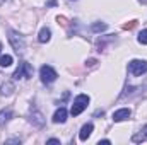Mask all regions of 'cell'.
Returning <instances> with one entry per match:
<instances>
[{
  "mask_svg": "<svg viewBox=\"0 0 147 145\" xmlns=\"http://www.w3.org/2000/svg\"><path fill=\"white\" fill-rule=\"evenodd\" d=\"M9 41H10L12 48L16 50V53H22V51H24V48H26V41H24V38L21 36L17 31H14V29L9 31Z\"/></svg>",
  "mask_w": 147,
  "mask_h": 145,
  "instance_id": "1",
  "label": "cell"
},
{
  "mask_svg": "<svg viewBox=\"0 0 147 145\" xmlns=\"http://www.w3.org/2000/svg\"><path fill=\"white\" fill-rule=\"evenodd\" d=\"M87 104H89V96H86V94H79V96L74 99L72 109H70L72 116H79L84 109L87 108Z\"/></svg>",
  "mask_w": 147,
  "mask_h": 145,
  "instance_id": "2",
  "label": "cell"
},
{
  "mask_svg": "<svg viewBox=\"0 0 147 145\" xmlns=\"http://www.w3.org/2000/svg\"><path fill=\"white\" fill-rule=\"evenodd\" d=\"M147 72V62L146 60H132L128 63V73L134 77H139Z\"/></svg>",
  "mask_w": 147,
  "mask_h": 145,
  "instance_id": "3",
  "label": "cell"
},
{
  "mask_svg": "<svg viewBox=\"0 0 147 145\" xmlns=\"http://www.w3.org/2000/svg\"><path fill=\"white\" fill-rule=\"evenodd\" d=\"M39 77H41V82L43 84H51V82H55L57 80V72H55V68L53 67H50V65H43L41 68H39Z\"/></svg>",
  "mask_w": 147,
  "mask_h": 145,
  "instance_id": "4",
  "label": "cell"
},
{
  "mask_svg": "<svg viewBox=\"0 0 147 145\" xmlns=\"http://www.w3.org/2000/svg\"><path fill=\"white\" fill-rule=\"evenodd\" d=\"M12 77H14L16 80H19V79H31V77H33V67H31L28 62H21L19 67H17V70L14 72Z\"/></svg>",
  "mask_w": 147,
  "mask_h": 145,
  "instance_id": "5",
  "label": "cell"
},
{
  "mask_svg": "<svg viewBox=\"0 0 147 145\" xmlns=\"http://www.w3.org/2000/svg\"><path fill=\"white\" fill-rule=\"evenodd\" d=\"M130 114H132V111H130L128 108H121V109H118V111H115V113H113V121H115V123L125 121V119H128V118H130Z\"/></svg>",
  "mask_w": 147,
  "mask_h": 145,
  "instance_id": "6",
  "label": "cell"
},
{
  "mask_svg": "<svg viewBox=\"0 0 147 145\" xmlns=\"http://www.w3.org/2000/svg\"><path fill=\"white\" fill-rule=\"evenodd\" d=\"M29 121L33 123V126H38V128H43L45 126V118L39 111H33L31 116H29Z\"/></svg>",
  "mask_w": 147,
  "mask_h": 145,
  "instance_id": "7",
  "label": "cell"
},
{
  "mask_svg": "<svg viewBox=\"0 0 147 145\" xmlns=\"http://www.w3.org/2000/svg\"><path fill=\"white\" fill-rule=\"evenodd\" d=\"M92 130H94V126H92V123H87V125H84L82 128H80V133H79V138L82 140V142H86L89 137H91V133H92Z\"/></svg>",
  "mask_w": 147,
  "mask_h": 145,
  "instance_id": "8",
  "label": "cell"
},
{
  "mask_svg": "<svg viewBox=\"0 0 147 145\" xmlns=\"http://www.w3.org/2000/svg\"><path fill=\"white\" fill-rule=\"evenodd\" d=\"M65 119H67V109L65 108L57 109L55 114H53V123H65Z\"/></svg>",
  "mask_w": 147,
  "mask_h": 145,
  "instance_id": "9",
  "label": "cell"
},
{
  "mask_svg": "<svg viewBox=\"0 0 147 145\" xmlns=\"http://www.w3.org/2000/svg\"><path fill=\"white\" fill-rule=\"evenodd\" d=\"M14 91H16L14 82H3L2 87H0V94H2V96H10Z\"/></svg>",
  "mask_w": 147,
  "mask_h": 145,
  "instance_id": "10",
  "label": "cell"
},
{
  "mask_svg": "<svg viewBox=\"0 0 147 145\" xmlns=\"http://www.w3.org/2000/svg\"><path fill=\"white\" fill-rule=\"evenodd\" d=\"M146 140H147V125H146V126H142L140 133H135V135L132 137V142H134V144H139V142H146Z\"/></svg>",
  "mask_w": 147,
  "mask_h": 145,
  "instance_id": "11",
  "label": "cell"
},
{
  "mask_svg": "<svg viewBox=\"0 0 147 145\" xmlns=\"http://www.w3.org/2000/svg\"><path fill=\"white\" fill-rule=\"evenodd\" d=\"M51 39V31L48 29V28H43L41 31H39V34H38V41L39 43H48Z\"/></svg>",
  "mask_w": 147,
  "mask_h": 145,
  "instance_id": "12",
  "label": "cell"
},
{
  "mask_svg": "<svg viewBox=\"0 0 147 145\" xmlns=\"http://www.w3.org/2000/svg\"><path fill=\"white\" fill-rule=\"evenodd\" d=\"M10 118H12V111H10V109H3V111H0V126H3Z\"/></svg>",
  "mask_w": 147,
  "mask_h": 145,
  "instance_id": "13",
  "label": "cell"
},
{
  "mask_svg": "<svg viewBox=\"0 0 147 145\" xmlns=\"http://www.w3.org/2000/svg\"><path fill=\"white\" fill-rule=\"evenodd\" d=\"M106 28H108V26H106L105 22H94V24L91 26V31H92V33H103V31H106Z\"/></svg>",
  "mask_w": 147,
  "mask_h": 145,
  "instance_id": "14",
  "label": "cell"
},
{
  "mask_svg": "<svg viewBox=\"0 0 147 145\" xmlns=\"http://www.w3.org/2000/svg\"><path fill=\"white\" fill-rule=\"evenodd\" d=\"M12 65V56L10 55H3V56H0V67H10Z\"/></svg>",
  "mask_w": 147,
  "mask_h": 145,
  "instance_id": "15",
  "label": "cell"
},
{
  "mask_svg": "<svg viewBox=\"0 0 147 145\" xmlns=\"http://www.w3.org/2000/svg\"><path fill=\"white\" fill-rule=\"evenodd\" d=\"M137 22H139V21H135V19H134V21H128V22H125V24L121 26V29H125V31H130V29H134V28L137 26Z\"/></svg>",
  "mask_w": 147,
  "mask_h": 145,
  "instance_id": "16",
  "label": "cell"
},
{
  "mask_svg": "<svg viewBox=\"0 0 147 145\" xmlns=\"http://www.w3.org/2000/svg\"><path fill=\"white\" fill-rule=\"evenodd\" d=\"M139 43L140 44H147V29L139 33Z\"/></svg>",
  "mask_w": 147,
  "mask_h": 145,
  "instance_id": "17",
  "label": "cell"
},
{
  "mask_svg": "<svg viewBox=\"0 0 147 145\" xmlns=\"http://www.w3.org/2000/svg\"><path fill=\"white\" fill-rule=\"evenodd\" d=\"M57 22H58V24H62V26H67V24H69V19H67V17H63V15H58V17H57Z\"/></svg>",
  "mask_w": 147,
  "mask_h": 145,
  "instance_id": "18",
  "label": "cell"
},
{
  "mask_svg": "<svg viewBox=\"0 0 147 145\" xmlns=\"http://www.w3.org/2000/svg\"><path fill=\"white\" fill-rule=\"evenodd\" d=\"M46 144L48 145H60V140H57V138H50V140H46Z\"/></svg>",
  "mask_w": 147,
  "mask_h": 145,
  "instance_id": "19",
  "label": "cell"
},
{
  "mask_svg": "<svg viewBox=\"0 0 147 145\" xmlns=\"http://www.w3.org/2000/svg\"><path fill=\"white\" fill-rule=\"evenodd\" d=\"M7 144H21V140H19V138H9Z\"/></svg>",
  "mask_w": 147,
  "mask_h": 145,
  "instance_id": "20",
  "label": "cell"
},
{
  "mask_svg": "<svg viewBox=\"0 0 147 145\" xmlns=\"http://www.w3.org/2000/svg\"><path fill=\"white\" fill-rule=\"evenodd\" d=\"M96 63H98V60H94V58L87 60V65H89V67H92V65H96Z\"/></svg>",
  "mask_w": 147,
  "mask_h": 145,
  "instance_id": "21",
  "label": "cell"
},
{
  "mask_svg": "<svg viewBox=\"0 0 147 145\" xmlns=\"http://www.w3.org/2000/svg\"><path fill=\"white\" fill-rule=\"evenodd\" d=\"M57 5V0H48V3H46V7H55Z\"/></svg>",
  "mask_w": 147,
  "mask_h": 145,
  "instance_id": "22",
  "label": "cell"
},
{
  "mask_svg": "<svg viewBox=\"0 0 147 145\" xmlns=\"http://www.w3.org/2000/svg\"><path fill=\"white\" fill-rule=\"evenodd\" d=\"M103 114H105V111H103V109H98V111L94 113V116H103Z\"/></svg>",
  "mask_w": 147,
  "mask_h": 145,
  "instance_id": "23",
  "label": "cell"
},
{
  "mask_svg": "<svg viewBox=\"0 0 147 145\" xmlns=\"http://www.w3.org/2000/svg\"><path fill=\"white\" fill-rule=\"evenodd\" d=\"M99 144H103V145H108V144H111L110 140H99Z\"/></svg>",
  "mask_w": 147,
  "mask_h": 145,
  "instance_id": "24",
  "label": "cell"
},
{
  "mask_svg": "<svg viewBox=\"0 0 147 145\" xmlns=\"http://www.w3.org/2000/svg\"><path fill=\"white\" fill-rule=\"evenodd\" d=\"M0 50H2V43H0Z\"/></svg>",
  "mask_w": 147,
  "mask_h": 145,
  "instance_id": "25",
  "label": "cell"
},
{
  "mask_svg": "<svg viewBox=\"0 0 147 145\" xmlns=\"http://www.w3.org/2000/svg\"><path fill=\"white\" fill-rule=\"evenodd\" d=\"M142 2H144V3H146V2H147V0H142Z\"/></svg>",
  "mask_w": 147,
  "mask_h": 145,
  "instance_id": "26",
  "label": "cell"
},
{
  "mask_svg": "<svg viewBox=\"0 0 147 145\" xmlns=\"http://www.w3.org/2000/svg\"><path fill=\"white\" fill-rule=\"evenodd\" d=\"M0 2H5V0H0Z\"/></svg>",
  "mask_w": 147,
  "mask_h": 145,
  "instance_id": "27",
  "label": "cell"
}]
</instances>
